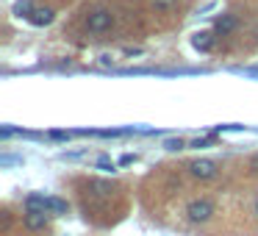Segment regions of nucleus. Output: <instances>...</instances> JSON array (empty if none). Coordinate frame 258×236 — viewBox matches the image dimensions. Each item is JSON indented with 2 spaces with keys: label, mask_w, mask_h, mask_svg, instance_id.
<instances>
[{
  "label": "nucleus",
  "mask_w": 258,
  "mask_h": 236,
  "mask_svg": "<svg viewBox=\"0 0 258 236\" xmlns=\"http://www.w3.org/2000/svg\"><path fill=\"white\" fill-rule=\"evenodd\" d=\"M47 208H50V214H70V203L61 200V197H50V203H47Z\"/></svg>",
  "instance_id": "obj_9"
},
{
  "label": "nucleus",
  "mask_w": 258,
  "mask_h": 236,
  "mask_svg": "<svg viewBox=\"0 0 258 236\" xmlns=\"http://www.w3.org/2000/svg\"><path fill=\"white\" fill-rule=\"evenodd\" d=\"M183 214L191 225H206L217 217V203H214L211 197H191V200L186 203Z\"/></svg>",
  "instance_id": "obj_1"
},
{
  "label": "nucleus",
  "mask_w": 258,
  "mask_h": 236,
  "mask_svg": "<svg viewBox=\"0 0 258 236\" xmlns=\"http://www.w3.org/2000/svg\"><path fill=\"white\" fill-rule=\"evenodd\" d=\"M31 23H34V25H50L53 23V20H56V12H53V9L50 6H45V9H34V12H31Z\"/></svg>",
  "instance_id": "obj_6"
},
{
  "label": "nucleus",
  "mask_w": 258,
  "mask_h": 236,
  "mask_svg": "<svg viewBox=\"0 0 258 236\" xmlns=\"http://www.w3.org/2000/svg\"><path fill=\"white\" fill-rule=\"evenodd\" d=\"M183 147H186V142L183 139H167V142H164V150H183Z\"/></svg>",
  "instance_id": "obj_12"
},
{
  "label": "nucleus",
  "mask_w": 258,
  "mask_h": 236,
  "mask_svg": "<svg viewBox=\"0 0 258 236\" xmlns=\"http://www.w3.org/2000/svg\"><path fill=\"white\" fill-rule=\"evenodd\" d=\"M186 169L197 181H214L219 175V161H214V158H195V161H189Z\"/></svg>",
  "instance_id": "obj_3"
},
{
  "label": "nucleus",
  "mask_w": 258,
  "mask_h": 236,
  "mask_svg": "<svg viewBox=\"0 0 258 236\" xmlns=\"http://www.w3.org/2000/svg\"><path fill=\"white\" fill-rule=\"evenodd\" d=\"M236 28H239V20H236L233 14H222V17H217V34L228 36V34H233Z\"/></svg>",
  "instance_id": "obj_8"
},
{
  "label": "nucleus",
  "mask_w": 258,
  "mask_h": 236,
  "mask_svg": "<svg viewBox=\"0 0 258 236\" xmlns=\"http://www.w3.org/2000/svg\"><path fill=\"white\" fill-rule=\"evenodd\" d=\"M31 12H34V3L31 0H17L14 3V14L17 17H31Z\"/></svg>",
  "instance_id": "obj_10"
},
{
  "label": "nucleus",
  "mask_w": 258,
  "mask_h": 236,
  "mask_svg": "<svg viewBox=\"0 0 258 236\" xmlns=\"http://www.w3.org/2000/svg\"><path fill=\"white\" fill-rule=\"evenodd\" d=\"M247 172L258 175V153H252V156L247 158Z\"/></svg>",
  "instance_id": "obj_14"
},
{
  "label": "nucleus",
  "mask_w": 258,
  "mask_h": 236,
  "mask_svg": "<svg viewBox=\"0 0 258 236\" xmlns=\"http://www.w3.org/2000/svg\"><path fill=\"white\" fill-rule=\"evenodd\" d=\"M252 36H255V39H258V25H255V28H252Z\"/></svg>",
  "instance_id": "obj_18"
},
{
  "label": "nucleus",
  "mask_w": 258,
  "mask_h": 236,
  "mask_svg": "<svg viewBox=\"0 0 258 236\" xmlns=\"http://www.w3.org/2000/svg\"><path fill=\"white\" fill-rule=\"evenodd\" d=\"M95 167L103 169V172H111V169H114V161H111V158H106V156H100V158L95 161Z\"/></svg>",
  "instance_id": "obj_13"
},
{
  "label": "nucleus",
  "mask_w": 258,
  "mask_h": 236,
  "mask_svg": "<svg viewBox=\"0 0 258 236\" xmlns=\"http://www.w3.org/2000/svg\"><path fill=\"white\" fill-rule=\"evenodd\" d=\"M84 28H86V34H95V36H100V34H108V31L114 28V12L111 9H92L89 14H86V20H84Z\"/></svg>",
  "instance_id": "obj_2"
},
{
  "label": "nucleus",
  "mask_w": 258,
  "mask_h": 236,
  "mask_svg": "<svg viewBox=\"0 0 258 236\" xmlns=\"http://www.w3.org/2000/svg\"><path fill=\"white\" fill-rule=\"evenodd\" d=\"M252 214H255V219H258V195H255V200H252Z\"/></svg>",
  "instance_id": "obj_17"
},
{
  "label": "nucleus",
  "mask_w": 258,
  "mask_h": 236,
  "mask_svg": "<svg viewBox=\"0 0 258 236\" xmlns=\"http://www.w3.org/2000/svg\"><path fill=\"white\" fill-rule=\"evenodd\" d=\"M150 6L156 9V12H172V9L178 6V0H150Z\"/></svg>",
  "instance_id": "obj_11"
},
{
  "label": "nucleus",
  "mask_w": 258,
  "mask_h": 236,
  "mask_svg": "<svg viewBox=\"0 0 258 236\" xmlns=\"http://www.w3.org/2000/svg\"><path fill=\"white\" fill-rule=\"evenodd\" d=\"M47 203H50V197H42V195H28L25 197V211H47L50 214V208H47Z\"/></svg>",
  "instance_id": "obj_7"
},
{
  "label": "nucleus",
  "mask_w": 258,
  "mask_h": 236,
  "mask_svg": "<svg viewBox=\"0 0 258 236\" xmlns=\"http://www.w3.org/2000/svg\"><path fill=\"white\" fill-rule=\"evenodd\" d=\"M214 45H217L214 31H195V34H191V47H195V50L208 53V50H214Z\"/></svg>",
  "instance_id": "obj_4"
},
{
  "label": "nucleus",
  "mask_w": 258,
  "mask_h": 236,
  "mask_svg": "<svg viewBox=\"0 0 258 236\" xmlns=\"http://www.w3.org/2000/svg\"><path fill=\"white\" fill-rule=\"evenodd\" d=\"M119 164H122V167H128V164H134V156H131V153H125V156L119 158Z\"/></svg>",
  "instance_id": "obj_15"
},
{
  "label": "nucleus",
  "mask_w": 258,
  "mask_h": 236,
  "mask_svg": "<svg viewBox=\"0 0 258 236\" xmlns=\"http://www.w3.org/2000/svg\"><path fill=\"white\" fill-rule=\"evenodd\" d=\"M206 145H211V139H195L191 142V147H206Z\"/></svg>",
  "instance_id": "obj_16"
},
{
  "label": "nucleus",
  "mask_w": 258,
  "mask_h": 236,
  "mask_svg": "<svg viewBox=\"0 0 258 236\" xmlns=\"http://www.w3.org/2000/svg\"><path fill=\"white\" fill-rule=\"evenodd\" d=\"M23 225L31 230V233H36V230H45V228H47V211H25Z\"/></svg>",
  "instance_id": "obj_5"
}]
</instances>
